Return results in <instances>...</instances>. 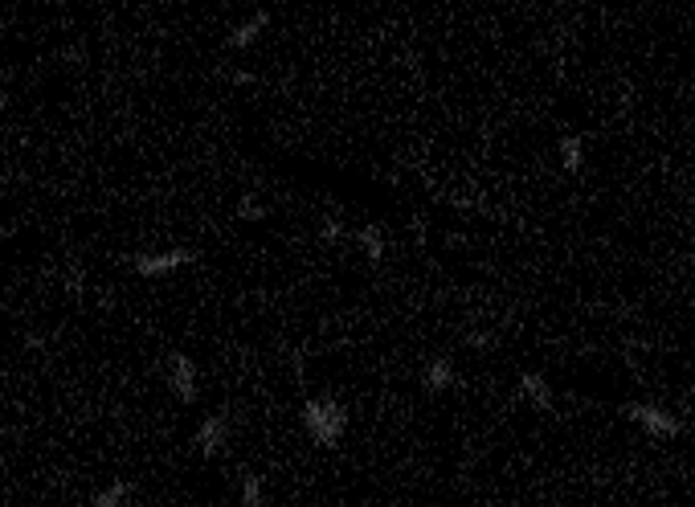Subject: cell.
Here are the masks:
<instances>
[{"label":"cell","mask_w":695,"mask_h":507,"mask_svg":"<svg viewBox=\"0 0 695 507\" xmlns=\"http://www.w3.org/2000/svg\"><path fill=\"white\" fill-rule=\"evenodd\" d=\"M303 426H307V434H311L315 446L336 450V446L344 442V434H348V410L331 397H311L303 405Z\"/></svg>","instance_id":"6da1fadb"},{"label":"cell","mask_w":695,"mask_h":507,"mask_svg":"<svg viewBox=\"0 0 695 507\" xmlns=\"http://www.w3.org/2000/svg\"><path fill=\"white\" fill-rule=\"evenodd\" d=\"M622 413L634 421V426L642 430V434L659 438V442H671V438H679V434H683V421H679L671 410L654 405V401H630V405H626Z\"/></svg>","instance_id":"7a4b0ae2"},{"label":"cell","mask_w":695,"mask_h":507,"mask_svg":"<svg viewBox=\"0 0 695 507\" xmlns=\"http://www.w3.org/2000/svg\"><path fill=\"white\" fill-rule=\"evenodd\" d=\"M188 262H193L188 249H160V254H135L131 270L140 278H168V275H176V270H185Z\"/></svg>","instance_id":"3957f363"},{"label":"cell","mask_w":695,"mask_h":507,"mask_svg":"<svg viewBox=\"0 0 695 507\" xmlns=\"http://www.w3.org/2000/svg\"><path fill=\"white\" fill-rule=\"evenodd\" d=\"M225 438H230V421H225V413H213V418H205L201 426H196V450L205 454V458H217L225 446Z\"/></svg>","instance_id":"277c9868"},{"label":"cell","mask_w":695,"mask_h":507,"mask_svg":"<svg viewBox=\"0 0 695 507\" xmlns=\"http://www.w3.org/2000/svg\"><path fill=\"white\" fill-rule=\"evenodd\" d=\"M168 385H172V393H176L185 405H193L196 401V393H201V385H196V365L188 357H172V365H168Z\"/></svg>","instance_id":"5b68a950"},{"label":"cell","mask_w":695,"mask_h":507,"mask_svg":"<svg viewBox=\"0 0 695 507\" xmlns=\"http://www.w3.org/2000/svg\"><path fill=\"white\" fill-rule=\"evenodd\" d=\"M519 397L528 401V405H536V410H553V385L544 381L540 373H519Z\"/></svg>","instance_id":"8992f818"},{"label":"cell","mask_w":695,"mask_h":507,"mask_svg":"<svg viewBox=\"0 0 695 507\" xmlns=\"http://www.w3.org/2000/svg\"><path fill=\"white\" fill-rule=\"evenodd\" d=\"M266 25H270V13H254L250 21L233 25V33L225 37V45H230V50H250V45L262 37V29H266Z\"/></svg>","instance_id":"52a82bcc"},{"label":"cell","mask_w":695,"mask_h":507,"mask_svg":"<svg viewBox=\"0 0 695 507\" xmlns=\"http://www.w3.org/2000/svg\"><path fill=\"white\" fill-rule=\"evenodd\" d=\"M455 381H458V373H455V365L446 357H434L426 365V373H421V385H426L429 393H446V389H455Z\"/></svg>","instance_id":"ba28073f"},{"label":"cell","mask_w":695,"mask_h":507,"mask_svg":"<svg viewBox=\"0 0 695 507\" xmlns=\"http://www.w3.org/2000/svg\"><path fill=\"white\" fill-rule=\"evenodd\" d=\"M556 156H561V168L577 177V172L585 168V140H581V135H573V131L561 135V140H556Z\"/></svg>","instance_id":"9c48e42d"},{"label":"cell","mask_w":695,"mask_h":507,"mask_svg":"<svg viewBox=\"0 0 695 507\" xmlns=\"http://www.w3.org/2000/svg\"><path fill=\"white\" fill-rule=\"evenodd\" d=\"M357 246H360V254H365L373 267H381V258H384L381 225H365V230H357Z\"/></svg>","instance_id":"30bf717a"},{"label":"cell","mask_w":695,"mask_h":507,"mask_svg":"<svg viewBox=\"0 0 695 507\" xmlns=\"http://www.w3.org/2000/svg\"><path fill=\"white\" fill-rule=\"evenodd\" d=\"M238 507H270L266 503V487H262L258 475H246V483H241V503Z\"/></svg>","instance_id":"8fae6325"},{"label":"cell","mask_w":695,"mask_h":507,"mask_svg":"<svg viewBox=\"0 0 695 507\" xmlns=\"http://www.w3.org/2000/svg\"><path fill=\"white\" fill-rule=\"evenodd\" d=\"M127 495H131V487H127V483H111L107 491H98V495L90 499V507H123Z\"/></svg>","instance_id":"7c38bea8"},{"label":"cell","mask_w":695,"mask_h":507,"mask_svg":"<svg viewBox=\"0 0 695 507\" xmlns=\"http://www.w3.org/2000/svg\"><path fill=\"white\" fill-rule=\"evenodd\" d=\"M241 217H246V222H262V217H266V209L258 205V201H250V196H246V201H241V209H238Z\"/></svg>","instance_id":"4fadbf2b"},{"label":"cell","mask_w":695,"mask_h":507,"mask_svg":"<svg viewBox=\"0 0 695 507\" xmlns=\"http://www.w3.org/2000/svg\"><path fill=\"white\" fill-rule=\"evenodd\" d=\"M466 344L479 348V352H487V348L495 344V336H491V331H471V336H466Z\"/></svg>","instance_id":"5bb4252c"},{"label":"cell","mask_w":695,"mask_h":507,"mask_svg":"<svg viewBox=\"0 0 695 507\" xmlns=\"http://www.w3.org/2000/svg\"><path fill=\"white\" fill-rule=\"evenodd\" d=\"M320 238H323V241H339V238H344V230H339V222H323Z\"/></svg>","instance_id":"9a60e30c"},{"label":"cell","mask_w":695,"mask_h":507,"mask_svg":"<svg viewBox=\"0 0 695 507\" xmlns=\"http://www.w3.org/2000/svg\"><path fill=\"white\" fill-rule=\"evenodd\" d=\"M9 233H13V230H9V225H5V222H0V238H9Z\"/></svg>","instance_id":"2e32d148"}]
</instances>
